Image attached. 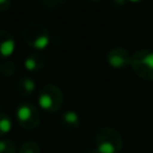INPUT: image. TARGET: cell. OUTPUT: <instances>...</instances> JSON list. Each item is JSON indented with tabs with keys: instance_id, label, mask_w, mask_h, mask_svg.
Here are the masks:
<instances>
[{
	"instance_id": "3957f363",
	"label": "cell",
	"mask_w": 153,
	"mask_h": 153,
	"mask_svg": "<svg viewBox=\"0 0 153 153\" xmlns=\"http://www.w3.org/2000/svg\"><path fill=\"white\" fill-rule=\"evenodd\" d=\"M130 67L142 80L153 81V50L139 49L131 54Z\"/></svg>"
},
{
	"instance_id": "8992f818",
	"label": "cell",
	"mask_w": 153,
	"mask_h": 153,
	"mask_svg": "<svg viewBox=\"0 0 153 153\" xmlns=\"http://www.w3.org/2000/svg\"><path fill=\"white\" fill-rule=\"evenodd\" d=\"M106 61L109 66L115 69H123L130 66L131 54L123 47H115L110 49L106 54Z\"/></svg>"
},
{
	"instance_id": "5b68a950",
	"label": "cell",
	"mask_w": 153,
	"mask_h": 153,
	"mask_svg": "<svg viewBox=\"0 0 153 153\" xmlns=\"http://www.w3.org/2000/svg\"><path fill=\"white\" fill-rule=\"evenodd\" d=\"M16 121L22 128L26 130H32L39 126L41 114L33 104L22 103L16 109Z\"/></svg>"
},
{
	"instance_id": "6da1fadb",
	"label": "cell",
	"mask_w": 153,
	"mask_h": 153,
	"mask_svg": "<svg viewBox=\"0 0 153 153\" xmlns=\"http://www.w3.org/2000/svg\"><path fill=\"white\" fill-rule=\"evenodd\" d=\"M23 41L36 50L45 49L50 43V33L47 26L41 23H27L23 29Z\"/></svg>"
},
{
	"instance_id": "ba28073f",
	"label": "cell",
	"mask_w": 153,
	"mask_h": 153,
	"mask_svg": "<svg viewBox=\"0 0 153 153\" xmlns=\"http://www.w3.org/2000/svg\"><path fill=\"white\" fill-rule=\"evenodd\" d=\"M45 66V59L39 53H31L24 60V67L29 72H38Z\"/></svg>"
},
{
	"instance_id": "4fadbf2b",
	"label": "cell",
	"mask_w": 153,
	"mask_h": 153,
	"mask_svg": "<svg viewBox=\"0 0 153 153\" xmlns=\"http://www.w3.org/2000/svg\"><path fill=\"white\" fill-rule=\"evenodd\" d=\"M18 153H41V147L36 141H25L20 145Z\"/></svg>"
},
{
	"instance_id": "9c48e42d",
	"label": "cell",
	"mask_w": 153,
	"mask_h": 153,
	"mask_svg": "<svg viewBox=\"0 0 153 153\" xmlns=\"http://www.w3.org/2000/svg\"><path fill=\"white\" fill-rule=\"evenodd\" d=\"M36 90V81L30 76H23L17 82V91L22 97L29 98Z\"/></svg>"
},
{
	"instance_id": "52a82bcc",
	"label": "cell",
	"mask_w": 153,
	"mask_h": 153,
	"mask_svg": "<svg viewBox=\"0 0 153 153\" xmlns=\"http://www.w3.org/2000/svg\"><path fill=\"white\" fill-rule=\"evenodd\" d=\"M16 49V41L7 30H0V60H7Z\"/></svg>"
},
{
	"instance_id": "ac0fdd59",
	"label": "cell",
	"mask_w": 153,
	"mask_h": 153,
	"mask_svg": "<svg viewBox=\"0 0 153 153\" xmlns=\"http://www.w3.org/2000/svg\"><path fill=\"white\" fill-rule=\"evenodd\" d=\"M2 108V102H1V99H0V109Z\"/></svg>"
},
{
	"instance_id": "277c9868",
	"label": "cell",
	"mask_w": 153,
	"mask_h": 153,
	"mask_svg": "<svg viewBox=\"0 0 153 153\" xmlns=\"http://www.w3.org/2000/svg\"><path fill=\"white\" fill-rule=\"evenodd\" d=\"M63 104V93L61 88L54 84L42 87L38 94V105L47 112H57Z\"/></svg>"
},
{
	"instance_id": "2e32d148",
	"label": "cell",
	"mask_w": 153,
	"mask_h": 153,
	"mask_svg": "<svg viewBox=\"0 0 153 153\" xmlns=\"http://www.w3.org/2000/svg\"><path fill=\"white\" fill-rule=\"evenodd\" d=\"M11 7V1L8 0H0V12H6Z\"/></svg>"
},
{
	"instance_id": "7c38bea8",
	"label": "cell",
	"mask_w": 153,
	"mask_h": 153,
	"mask_svg": "<svg viewBox=\"0 0 153 153\" xmlns=\"http://www.w3.org/2000/svg\"><path fill=\"white\" fill-rule=\"evenodd\" d=\"M16 63L11 60H2L0 62V73L6 78H11L16 73Z\"/></svg>"
},
{
	"instance_id": "5bb4252c",
	"label": "cell",
	"mask_w": 153,
	"mask_h": 153,
	"mask_svg": "<svg viewBox=\"0 0 153 153\" xmlns=\"http://www.w3.org/2000/svg\"><path fill=\"white\" fill-rule=\"evenodd\" d=\"M17 145L11 139H0V153H16Z\"/></svg>"
},
{
	"instance_id": "7a4b0ae2",
	"label": "cell",
	"mask_w": 153,
	"mask_h": 153,
	"mask_svg": "<svg viewBox=\"0 0 153 153\" xmlns=\"http://www.w3.org/2000/svg\"><path fill=\"white\" fill-rule=\"evenodd\" d=\"M94 142L99 153H118L123 146L121 134L116 129L106 126L98 129Z\"/></svg>"
},
{
	"instance_id": "9a60e30c",
	"label": "cell",
	"mask_w": 153,
	"mask_h": 153,
	"mask_svg": "<svg viewBox=\"0 0 153 153\" xmlns=\"http://www.w3.org/2000/svg\"><path fill=\"white\" fill-rule=\"evenodd\" d=\"M43 7H45L47 10H56L59 6H61V5H63L65 4V1H57V0H53V1H42V2H39Z\"/></svg>"
},
{
	"instance_id": "8fae6325",
	"label": "cell",
	"mask_w": 153,
	"mask_h": 153,
	"mask_svg": "<svg viewBox=\"0 0 153 153\" xmlns=\"http://www.w3.org/2000/svg\"><path fill=\"white\" fill-rule=\"evenodd\" d=\"M12 130V120L7 114L0 112V137H4Z\"/></svg>"
},
{
	"instance_id": "30bf717a",
	"label": "cell",
	"mask_w": 153,
	"mask_h": 153,
	"mask_svg": "<svg viewBox=\"0 0 153 153\" xmlns=\"http://www.w3.org/2000/svg\"><path fill=\"white\" fill-rule=\"evenodd\" d=\"M60 120H61L62 126L68 128V129H76L80 127V117L74 110L63 111Z\"/></svg>"
},
{
	"instance_id": "e0dca14e",
	"label": "cell",
	"mask_w": 153,
	"mask_h": 153,
	"mask_svg": "<svg viewBox=\"0 0 153 153\" xmlns=\"http://www.w3.org/2000/svg\"><path fill=\"white\" fill-rule=\"evenodd\" d=\"M84 153H99V152L97 151V148H91V149H87V151H85Z\"/></svg>"
}]
</instances>
